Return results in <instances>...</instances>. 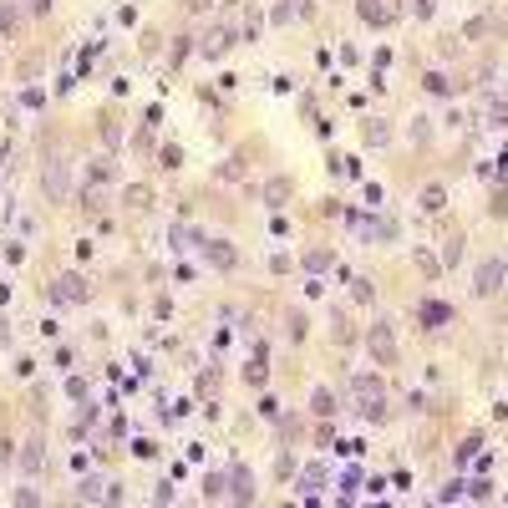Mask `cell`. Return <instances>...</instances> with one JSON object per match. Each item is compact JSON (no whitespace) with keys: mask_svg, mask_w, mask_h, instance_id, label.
Instances as JSON below:
<instances>
[{"mask_svg":"<svg viewBox=\"0 0 508 508\" xmlns=\"http://www.w3.org/2000/svg\"><path fill=\"white\" fill-rule=\"evenodd\" d=\"M351 392H356L361 417H366V422H382V417H386V392H382V382H376V376H356V382H351Z\"/></svg>","mask_w":508,"mask_h":508,"instance_id":"obj_1","label":"cell"},{"mask_svg":"<svg viewBox=\"0 0 508 508\" xmlns=\"http://www.w3.org/2000/svg\"><path fill=\"white\" fill-rule=\"evenodd\" d=\"M366 351L382 361V366H392V361H397V335H392V325H386V320H376L371 331H366Z\"/></svg>","mask_w":508,"mask_h":508,"instance_id":"obj_2","label":"cell"},{"mask_svg":"<svg viewBox=\"0 0 508 508\" xmlns=\"http://www.w3.org/2000/svg\"><path fill=\"white\" fill-rule=\"evenodd\" d=\"M199 254H203V265H214V269H234V265H239V250H234V244L203 239V234H199Z\"/></svg>","mask_w":508,"mask_h":508,"instance_id":"obj_3","label":"cell"},{"mask_svg":"<svg viewBox=\"0 0 508 508\" xmlns=\"http://www.w3.org/2000/svg\"><path fill=\"white\" fill-rule=\"evenodd\" d=\"M51 300H61V305H87V280L76 275V269H67V275L51 285Z\"/></svg>","mask_w":508,"mask_h":508,"instance_id":"obj_4","label":"cell"},{"mask_svg":"<svg viewBox=\"0 0 508 508\" xmlns=\"http://www.w3.org/2000/svg\"><path fill=\"white\" fill-rule=\"evenodd\" d=\"M41 188H46V199H51V203H61V199L71 193V184H67V163H61V158H51V163H46Z\"/></svg>","mask_w":508,"mask_h":508,"instance_id":"obj_5","label":"cell"},{"mask_svg":"<svg viewBox=\"0 0 508 508\" xmlns=\"http://www.w3.org/2000/svg\"><path fill=\"white\" fill-rule=\"evenodd\" d=\"M229 41H234V31H229V25H214V31H203V36H199V51H203L208 61H219V56L229 51Z\"/></svg>","mask_w":508,"mask_h":508,"instance_id":"obj_6","label":"cell"},{"mask_svg":"<svg viewBox=\"0 0 508 508\" xmlns=\"http://www.w3.org/2000/svg\"><path fill=\"white\" fill-rule=\"evenodd\" d=\"M229 498L254 503V473H250V467H234V473H229Z\"/></svg>","mask_w":508,"mask_h":508,"instance_id":"obj_7","label":"cell"},{"mask_svg":"<svg viewBox=\"0 0 508 508\" xmlns=\"http://www.w3.org/2000/svg\"><path fill=\"white\" fill-rule=\"evenodd\" d=\"M290 199H295V184H290V178H269V184H265V203H269V208H285Z\"/></svg>","mask_w":508,"mask_h":508,"instance_id":"obj_8","label":"cell"},{"mask_svg":"<svg viewBox=\"0 0 508 508\" xmlns=\"http://www.w3.org/2000/svg\"><path fill=\"white\" fill-rule=\"evenodd\" d=\"M356 10H361V21H366V25H386V21H392V16H397V10H392V5H386V0H361V5H356Z\"/></svg>","mask_w":508,"mask_h":508,"instance_id":"obj_9","label":"cell"},{"mask_svg":"<svg viewBox=\"0 0 508 508\" xmlns=\"http://www.w3.org/2000/svg\"><path fill=\"white\" fill-rule=\"evenodd\" d=\"M498 285H503V269H498V265H478V285H473L478 295H493Z\"/></svg>","mask_w":508,"mask_h":508,"instance_id":"obj_10","label":"cell"},{"mask_svg":"<svg viewBox=\"0 0 508 508\" xmlns=\"http://www.w3.org/2000/svg\"><path fill=\"white\" fill-rule=\"evenodd\" d=\"M417 316H422V320H427V331H437V325H442V320H448V316H452V310H448V305H437V300H427V305H417Z\"/></svg>","mask_w":508,"mask_h":508,"instance_id":"obj_11","label":"cell"},{"mask_svg":"<svg viewBox=\"0 0 508 508\" xmlns=\"http://www.w3.org/2000/svg\"><path fill=\"white\" fill-rule=\"evenodd\" d=\"M422 208H427V214H442V208H448V193H442L437 184H427L422 188Z\"/></svg>","mask_w":508,"mask_h":508,"instance_id":"obj_12","label":"cell"},{"mask_svg":"<svg viewBox=\"0 0 508 508\" xmlns=\"http://www.w3.org/2000/svg\"><path fill=\"white\" fill-rule=\"evenodd\" d=\"M122 203H127V208H148V203H153V188H148V184H133V188L122 193Z\"/></svg>","mask_w":508,"mask_h":508,"instance_id":"obj_13","label":"cell"},{"mask_svg":"<svg viewBox=\"0 0 508 508\" xmlns=\"http://www.w3.org/2000/svg\"><path fill=\"white\" fill-rule=\"evenodd\" d=\"M41 463H46L41 442H25V448H21V467H25V473H36V467H41Z\"/></svg>","mask_w":508,"mask_h":508,"instance_id":"obj_14","label":"cell"},{"mask_svg":"<svg viewBox=\"0 0 508 508\" xmlns=\"http://www.w3.org/2000/svg\"><path fill=\"white\" fill-rule=\"evenodd\" d=\"M361 137H366V142H376V148H382V142H386V137H392V127H386V122H382V117H371V122H366V127H361Z\"/></svg>","mask_w":508,"mask_h":508,"instance_id":"obj_15","label":"cell"},{"mask_svg":"<svg viewBox=\"0 0 508 508\" xmlns=\"http://www.w3.org/2000/svg\"><path fill=\"white\" fill-rule=\"evenodd\" d=\"M331 335H335V346H351V341H356V331H351V320L341 316V310H335V320H331Z\"/></svg>","mask_w":508,"mask_h":508,"instance_id":"obj_16","label":"cell"},{"mask_svg":"<svg viewBox=\"0 0 508 508\" xmlns=\"http://www.w3.org/2000/svg\"><path fill=\"white\" fill-rule=\"evenodd\" d=\"M331 250H305V269H310V275H320V269H331Z\"/></svg>","mask_w":508,"mask_h":508,"instance_id":"obj_17","label":"cell"},{"mask_svg":"<svg viewBox=\"0 0 508 508\" xmlns=\"http://www.w3.org/2000/svg\"><path fill=\"white\" fill-rule=\"evenodd\" d=\"M310 407H316V417H331L335 412V397L325 392V386H316V392H310Z\"/></svg>","mask_w":508,"mask_h":508,"instance_id":"obj_18","label":"cell"},{"mask_svg":"<svg viewBox=\"0 0 508 508\" xmlns=\"http://www.w3.org/2000/svg\"><path fill=\"white\" fill-rule=\"evenodd\" d=\"M463 259V234H448L442 239V265H458Z\"/></svg>","mask_w":508,"mask_h":508,"instance_id":"obj_19","label":"cell"},{"mask_svg":"<svg viewBox=\"0 0 508 508\" xmlns=\"http://www.w3.org/2000/svg\"><path fill=\"white\" fill-rule=\"evenodd\" d=\"M488 31H493V21H488V16H473V21L463 25V36H467V41H483Z\"/></svg>","mask_w":508,"mask_h":508,"instance_id":"obj_20","label":"cell"},{"mask_svg":"<svg viewBox=\"0 0 508 508\" xmlns=\"http://www.w3.org/2000/svg\"><path fill=\"white\" fill-rule=\"evenodd\" d=\"M371 239H382V244H386V239H397V219H392V214H382V219L371 224Z\"/></svg>","mask_w":508,"mask_h":508,"instance_id":"obj_21","label":"cell"},{"mask_svg":"<svg viewBox=\"0 0 508 508\" xmlns=\"http://www.w3.org/2000/svg\"><path fill=\"white\" fill-rule=\"evenodd\" d=\"M407 133H412V142H427V137H432V117H422V112H417Z\"/></svg>","mask_w":508,"mask_h":508,"instance_id":"obj_22","label":"cell"},{"mask_svg":"<svg viewBox=\"0 0 508 508\" xmlns=\"http://www.w3.org/2000/svg\"><path fill=\"white\" fill-rule=\"evenodd\" d=\"M158 168H163V173H173V168H184V148H163V153H158Z\"/></svg>","mask_w":508,"mask_h":508,"instance_id":"obj_23","label":"cell"},{"mask_svg":"<svg viewBox=\"0 0 508 508\" xmlns=\"http://www.w3.org/2000/svg\"><path fill=\"white\" fill-rule=\"evenodd\" d=\"M219 178H224V184H239V178H244V158H229V163H219Z\"/></svg>","mask_w":508,"mask_h":508,"instance_id":"obj_24","label":"cell"},{"mask_svg":"<svg viewBox=\"0 0 508 508\" xmlns=\"http://www.w3.org/2000/svg\"><path fill=\"white\" fill-rule=\"evenodd\" d=\"M325 483V467H305V473H300V493H316Z\"/></svg>","mask_w":508,"mask_h":508,"instance_id":"obj_25","label":"cell"},{"mask_svg":"<svg viewBox=\"0 0 508 508\" xmlns=\"http://www.w3.org/2000/svg\"><path fill=\"white\" fill-rule=\"evenodd\" d=\"M417 269H422V275H427V280H432V275H442V265H437V259H432V254H427V250H417Z\"/></svg>","mask_w":508,"mask_h":508,"instance_id":"obj_26","label":"cell"},{"mask_svg":"<svg viewBox=\"0 0 508 508\" xmlns=\"http://www.w3.org/2000/svg\"><path fill=\"white\" fill-rule=\"evenodd\" d=\"M76 498H82V503L102 498V483H97V478H82V488H76Z\"/></svg>","mask_w":508,"mask_h":508,"instance_id":"obj_27","label":"cell"},{"mask_svg":"<svg viewBox=\"0 0 508 508\" xmlns=\"http://www.w3.org/2000/svg\"><path fill=\"white\" fill-rule=\"evenodd\" d=\"M427 92H432V97H448V76H442V71H432V76H427Z\"/></svg>","mask_w":508,"mask_h":508,"instance_id":"obj_28","label":"cell"},{"mask_svg":"<svg viewBox=\"0 0 508 508\" xmlns=\"http://www.w3.org/2000/svg\"><path fill=\"white\" fill-rule=\"evenodd\" d=\"M488 122H493V127H508V102H493V107H488Z\"/></svg>","mask_w":508,"mask_h":508,"instance_id":"obj_29","label":"cell"},{"mask_svg":"<svg viewBox=\"0 0 508 508\" xmlns=\"http://www.w3.org/2000/svg\"><path fill=\"white\" fill-rule=\"evenodd\" d=\"M203 498H224V478H219V473H208V483H203Z\"/></svg>","mask_w":508,"mask_h":508,"instance_id":"obj_30","label":"cell"},{"mask_svg":"<svg viewBox=\"0 0 508 508\" xmlns=\"http://www.w3.org/2000/svg\"><path fill=\"white\" fill-rule=\"evenodd\" d=\"M102 142H107V148H117V142H122V127H117V122H102Z\"/></svg>","mask_w":508,"mask_h":508,"instance_id":"obj_31","label":"cell"},{"mask_svg":"<svg viewBox=\"0 0 508 508\" xmlns=\"http://www.w3.org/2000/svg\"><path fill=\"white\" fill-rule=\"evenodd\" d=\"M112 173H117L112 158H97V163H92V178H112Z\"/></svg>","mask_w":508,"mask_h":508,"instance_id":"obj_32","label":"cell"},{"mask_svg":"<svg viewBox=\"0 0 508 508\" xmlns=\"http://www.w3.org/2000/svg\"><path fill=\"white\" fill-rule=\"evenodd\" d=\"M351 295H356V300L366 305V300H371V280H351Z\"/></svg>","mask_w":508,"mask_h":508,"instance_id":"obj_33","label":"cell"},{"mask_svg":"<svg viewBox=\"0 0 508 508\" xmlns=\"http://www.w3.org/2000/svg\"><path fill=\"white\" fill-rule=\"evenodd\" d=\"M67 392H71L76 401H87V397H92V386H87V382H82V376H71V386H67Z\"/></svg>","mask_w":508,"mask_h":508,"instance_id":"obj_34","label":"cell"},{"mask_svg":"<svg viewBox=\"0 0 508 508\" xmlns=\"http://www.w3.org/2000/svg\"><path fill=\"white\" fill-rule=\"evenodd\" d=\"M82 208H87V214H97V208H102V193L87 188V193H82Z\"/></svg>","mask_w":508,"mask_h":508,"instance_id":"obj_35","label":"cell"},{"mask_svg":"<svg viewBox=\"0 0 508 508\" xmlns=\"http://www.w3.org/2000/svg\"><path fill=\"white\" fill-rule=\"evenodd\" d=\"M285 331H290V341H300V335H305V316H290V325H285Z\"/></svg>","mask_w":508,"mask_h":508,"instance_id":"obj_36","label":"cell"},{"mask_svg":"<svg viewBox=\"0 0 508 508\" xmlns=\"http://www.w3.org/2000/svg\"><path fill=\"white\" fill-rule=\"evenodd\" d=\"M10 341H16V325H10V320H0V346H10Z\"/></svg>","mask_w":508,"mask_h":508,"instance_id":"obj_37","label":"cell"},{"mask_svg":"<svg viewBox=\"0 0 508 508\" xmlns=\"http://www.w3.org/2000/svg\"><path fill=\"white\" fill-rule=\"evenodd\" d=\"M432 5H437V0H412V10H417V16H432Z\"/></svg>","mask_w":508,"mask_h":508,"instance_id":"obj_38","label":"cell"},{"mask_svg":"<svg viewBox=\"0 0 508 508\" xmlns=\"http://www.w3.org/2000/svg\"><path fill=\"white\" fill-rule=\"evenodd\" d=\"M31 10H36V16H46V10H51V0H31Z\"/></svg>","mask_w":508,"mask_h":508,"instance_id":"obj_39","label":"cell"},{"mask_svg":"<svg viewBox=\"0 0 508 508\" xmlns=\"http://www.w3.org/2000/svg\"><path fill=\"white\" fill-rule=\"evenodd\" d=\"M188 5H193V10H208V5H214V0H188Z\"/></svg>","mask_w":508,"mask_h":508,"instance_id":"obj_40","label":"cell"},{"mask_svg":"<svg viewBox=\"0 0 508 508\" xmlns=\"http://www.w3.org/2000/svg\"><path fill=\"white\" fill-rule=\"evenodd\" d=\"M5 36H10V21H5V16H0V41H5Z\"/></svg>","mask_w":508,"mask_h":508,"instance_id":"obj_41","label":"cell"}]
</instances>
